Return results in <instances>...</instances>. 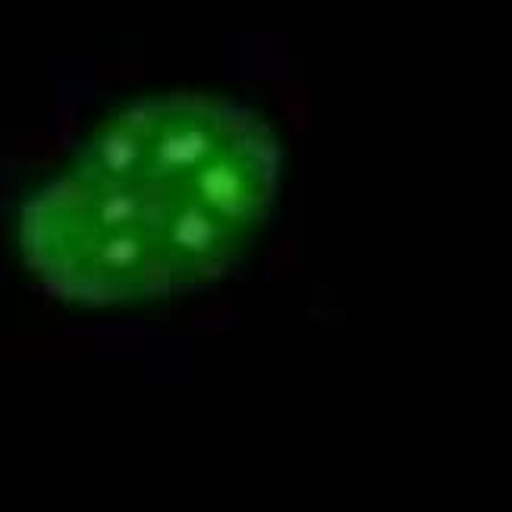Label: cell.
I'll return each instance as SVG.
<instances>
[{
    "label": "cell",
    "mask_w": 512,
    "mask_h": 512,
    "mask_svg": "<svg viewBox=\"0 0 512 512\" xmlns=\"http://www.w3.org/2000/svg\"><path fill=\"white\" fill-rule=\"evenodd\" d=\"M274 129L217 95H154L88 136L19 211V255L60 302L120 308L224 277L271 217Z\"/></svg>",
    "instance_id": "obj_1"
}]
</instances>
